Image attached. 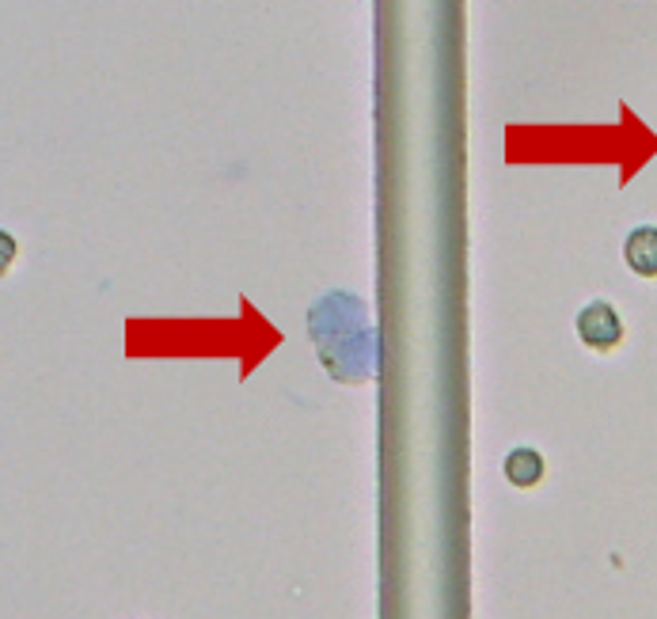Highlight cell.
<instances>
[{
  "label": "cell",
  "instance_id": "cell-1",
  "mask_svg": "<svg viewBox=\"0 0 657 619\" xmlns=\"http://www.w3.org/2000/svg\"><path fill=\"white\" fill-rule=\"evenodd\" d=\"M578 338L589 350H612V346H620L623 338V320L615 316V308L608 305V300H593V305H585L578 312Z\"/></svg>",
  "mask_w": 657,
  "mask_h": 619
},
{
  "label": "cell",
  "instance_id": "cell-2",
  "mask_svg": "<svg viewBox=\"0 0 657 619\" xmlns=\"http://www.w3.org/2000/svg\"><path fill=\"white\" fill-rule=\"evenodd\" d=\"M623 259H627V266L638 277H657V228L654 225L635 228L627 236V243H623Z\"/></svg>",
  "mask_w": 657,
  "mask_h": 619
},
{
  "label": "cell",
  "instance_id": "cell-3",
  "mask_svg": "<svg viewBox=\"0 0 657 619\" xmlns=\"http://www.w3.org/2000/svg\"><path fill=\"white\" fill-rule=\"evenodd\" d=\"M502 472H506L513 487H536L543 479V456L536 449H513Z\"/></svg>",
  "mask_w": 657,
  "mask_h": 619
},
{
  "label": "cell",
  "instance_id": "cell-4",
  "mask_svg": "<svg viewBox=\"0 0 657 619\" xmlns=\"http://www.w3.org/2000/svg\"><path fill=\"white\" fill-rule=\"evenodd\" d=\"M15 255H20V243H15L12 233H4V228H0V274H8V270H12Z\"/></svg>",
  "mask_w": 657,
  "mask_h": 619
}]
</instances>
